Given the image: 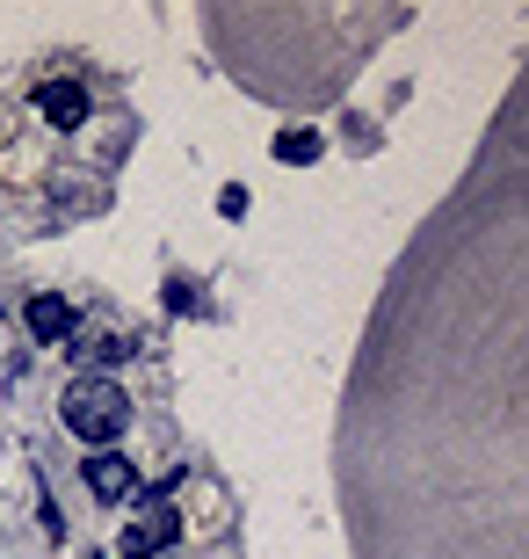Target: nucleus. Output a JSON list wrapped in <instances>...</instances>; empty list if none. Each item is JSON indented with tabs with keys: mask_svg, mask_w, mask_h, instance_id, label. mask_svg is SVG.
Returning a JSON list of instances; mask_svg holds the SVG:
<instances>
[{
	"mask_svg": "<svg viewBox=\"0 0 529 559\" xmlns=\"http://www.w3.org/2000/svg\"><path fill=\"white\" fill-rule=\"evenodd\" d=\"M59 421H65V436H81L87 451H109V443H117V436L131 429V400H123L117 378L87 371V378H73V385H65Z\"/></svg>",
	"mask_w": 529,
	"mask_h": 559,
	"instance_id": "1",
	"label": "nucleus"
},
{
	"mask_svg": "<svg viewBox=\"0 0 529 559\" xmlns=\"http://www.w3.org/2000/svg\"><path fill=\"white\" fill-rule=\"evenodd\" d=\"M81 479H87V495H95V501H131V495H145L139 465H131L123 451H87Z\"/></svg>",
	"mask_w": 529,
	"mask_h": 559,
	"instance_id": "2",
	"label": "nucleus"
},
{
	"mask_svg": "<svg viewBox=\"0 0 529 559\" xmlns=\"http://www.w3.org/2000/svg\"><path fill=\"white\" fill-rule=\"evenodd\" d=\"M175 538H182V516H175V509H153V516H139L131 531H123L117 552H123V559H160Z\"/></svg>",
	"mask_w": 529,
	"mask_h": 559,
	"instance_id": "3",
	"label": "nucleus"
},
{
	"mask_svg": "<svg viewBox=\"0 0 529 559\" xmlns=\"http://www.w3.org/2000/svg\"><path fill=\"white\" fill-rule=\"evenodd\" d=\"M37 117L51 131H81L87 124V87L81 81H44L37 87Z\"/></svg>",
	"mask_w": 529,
	"mask_h": 559,
	"instance_id": "4",
	"label": "nucleus"
},
{
	"mask_svg": "<svg viewBox=\"0 0 529 559\" xmlns=\"http://www.w3.org/2000/svg\"><path fill=\"white\" fill-rule=\"evenodd\" d=\"M22 328H29V334H37V342H44V349H51V342H65V334L81 328V312L65 306L59 290H37V298L22 306Z\"/></svg>",
	"mask_w": 529,
	"mask_h": 559,
	"instance_id": "5",
	"label": "nucleus"
},
{
	"mask_svg": "<svg viewBox=\"0 0 529 559\" xmlns=\"http://www.w3.org/2000/svg\"><path fill=\"white\" fill-rule=\"evenodd\" d=\"M268 153H276V160H290V167H305V160H320V131H305V124H284L276 139H268Z\"/></svg>",
	"mask_w": 529,
	"mask_h": 559,
	"instance_id": "6",
	"label": "nucleus"
},
{
	"mask_svg": "<svg viewBox=\"0 0 529 559\" xmlns=\"http://www.w3.org/2000/svg\"><path fill=\"white\" fill-rule=\"evenodd\" d=\"M167 306H175V312H196L204 298H196V284H189V276H167Z\"/></svg>",
	"mask_w": 529,
	"mask_h": 559,
	"instance_id": "7",
	"label": "nucleus"
},
{
	"mask_svg": "<svg viewBox=\"0 0 529 559\" xmlns=\"http://www.w3.org/2000/svg\"><path fill=\"white\" fill-rule=\"evenodd\" d=\"M73 356H87V364H117V356H131V349H123L117 334H103V342H87V349H73Z\"/></svg>",
	"mask_w": 529,
	"mask_h": 559,
	"instance_id": "8",
	"label": "nucleus"
},
{
	"mask_svg": "<svg viewBox=\"0 0 529 559\" xmlns=\"http://www.w3.org/2000/svg\"><path fill=\"white\" fill-rule=\"evenodd\" d=\"M218 211H225V218H247V189L225 182V189H218Z\"/></svg>",
	"mask_w": 529,
	"mask_h": 559,
	"instance_id": "9",
	"label": "nucleus"
},
{
	"mask_svg": "<svg viewBox=\"0 0 529 559\" xmlns=\"http://www.w3.org/2000/svg\"><path fill=\"white\" fill-rule=\"evenodd\" d=\"M95 559H109V552H95Z\"/></svg>",
	"mask_w": 529,
	"mask_h": 559,
	"instance_id": "10",
	"label": "nucleus"
}]
</instances>
